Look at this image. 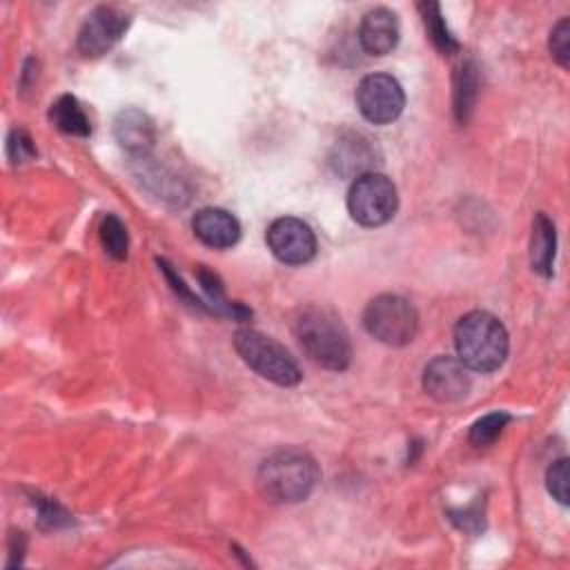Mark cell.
Listing matches in <instances>:
<instances>
[{
	"label": "cell",
	"mask_w": 570,
	"mask_h": 570,
	"mask_svg": "<svg viewBox=\"0 0 570 570\" xmlns=\"http://www.w3.org/2000/svg\"><path fill=\"white\" fill-rule=\"evenodd\" d=\"M234 347L238 356L263 379L283 387H292L301 381V370L296 361L272 336L245 327L234 334Z\"/></svg>",
	"instance_id": "obj_4"
},
{
	"label": "cell",
	"mask_w": 570,
	"mask_h": 570,
	"mask_svg": "<svg viewBox=\"0 0 570 570\" xmlns=\"http://www.w3.org/2000/svg\"><path fill=\"white\" fill-rule=\"evenodd\" d=\"M554 254H557V229L548 214L539 212L532 220L530 236V265L543 278H550L554 272Z\"/></svg>",
	"instance_id": "obj_15"
},
{
	"label": "cell",
	"mask_w": 570,
	"mask_h": 570,
	"mask_svg": "<svg viewBox=\"0 0 570 570\" xmlns=\"http://www.w3.org/2000/svg\"><path fill=\"white\" fill-rule=\"evenodd\" d=\"M114 136L129 156L145 158L154 149L156 127L145 111L122 109L114 120Z\"/></svg>",
	"instance_id": "obj_14"
},
{
	"label": "cell",
	"mask_w": 570,
	"mask_h": 570,
	"mask_svg": "<svg viewBox=\"0 0 570 570\" xmlns=\"http://www.w3.org/2000/svg\"><path fill=\"white\" fill-rule=\"evenodd\" d=\"M421 9V16H423V24H425V31L432 40V45L443 53V56H450L454 51H459V42L456 38L450 33L443 16H441V7L439 2H421L419 4Z\"/></svg>",
	"instance_id": "obj_17"
},
{
	"label": "cell",
	"mask_w": 570,
	"mask_h": 570,
	"mask_svg": "<svg viewBox=\"0 0 570 570\" xmlns=\"http://www.w3.org/2000/svg\"><path fill=\"white\" fill-rule=\"evenodd\" d=\"M399 207L394 183L379 171L354 178L347 191V212L363 227H381L390 223Z\"/></svg>",
	"instance_id": "obj_6"
},
{
	"label": "cell",
	"mask_w": 570,
	"mask_h": 570,
	"mask_svg": "<svg viewBox=\"0 0 570 570\" xmlns=\"http://www.w3.org/2000/svg\"><path fill=\"white\" fill-rule=\"evenodd\" d=\"M142 180L147 183V187L154 191V194H160L163 198L167 200H174V203H183L187 200L185 191H183V183L174 176V174H167L163 167L154 165V167H145L140 171Z\"/></svg>",
	"instance_id": "obj_20"
},
{
	"label": "cell",
	"mask_w": 570,
	"mask_h": 570,
	"mask_svg": "<svg viewBox=\"0 0 570 570\" xmlns=\"http://www.w3.org/2000/svg\"><path fill=\"white\" fill-rule=\"evenodd\" d=\"M318 465L312 454L301 448H283L272 452L256 472V485L269 503H298L312 494L318 483Z\"/></svg>",
	"instance_id": "obj_1"
},
{
	"label": "cell",
	"mask_w": 570,
	"mask_h": 570,
	"mask_svg": "<svg viewBox=\"0 0 570 570\" xmlns=\"http://www.w3.org/2000/svg\"><path fill=\"white\" fill-rule=\"evenodd\" d=\"M510 421V414L508 412H492V414H485L483 419H479L472 428H470V443L472 445H490L499 439V434L503 432V428L508 425Z\"/></svg>",
	"instance_id": "obj_21"
},
{
	"label": "cell",
	"mask_w": 570,
	"mask_h": 570,
	"mask_svg": "<svg viewBox=\"0 0 570 570\" xmlns=\"http://www.w3.org/2000/svg\"><path fill=\"white\" fill-rule=\"evenodd\" d=\"M265 240L272 254L285 265H305L316 256V236L312 227L294 216L272 220Z\"/></svg>",
	"instance_id": "obj_8"
},
{
	"label": "cell",
	"mask_w": 570,
	"mask_h": 570,
	"mask_svg": "<svg viewBox=\"0 0 570 570\" xmlns=\"http://www.w3.org/2000/svg\"><path fill=\"white\" fill-rule=\"evenodd\" d=\"M450 519L461 528V530H468V532H476L479 528H483V517L479 512L476 505L468 508V510H459V512H450Z\"/></svg>",
	"instance_id": "obj_26"
},
{
	"label": "cell",
	"mask_w": 570,
	"mask_h": 570,
	"mask_svg": "<svg viewBox=\"0 0 570 570\" xmlns=\"http://www.w3.org/2000/svg\"><path fill=\"white\" fill-rule=\"evenodd\" d=\"M7 156L11 163H27L36 156V145L24 129H13L7 138Z\"/></svg>",
	"instance_id": "obj_24"
},
{
	"label": "cell",
	"mask_w": 570,
	"mask_h": 570,
	"mask_svg": "<svg viewBox=\"0 0 570 570\" xmlns=\"http://www.w3.org/2000/svg\"><path fill=\"white\" fill-rule=\"evenodd\" d=\"M363 327L376 341L401 347L414 341L419 314L414 305L399 294H379L363 309Z\"/></svg>",
	"instance_id": "obj_5"
},
{
	"label": "cell",
	"mask_w": 570,
	"mask_h": 570,
	"mask_svg": "<svg viewBox=\"0 0 570 570\" xmlns=\"http://www.w3.org/2000/svg\"><path fill=\"white\" fill-rule=\"evenodd\" d=\"M356 107L361 116L372 125H390L394 122L403 107L405 94L401 82L390 73H370L365 76L354 91Z\"/></svg>",
	"instance_id": "obj_7"
},
{
	"label": "cell",
	"mask_w": 570,
	"mask_h": 570,
	"mask_svg": "<svg viewBox=\"0 0 570 570\" xmlns=\"http://www.w3.org/2000/svg\"><path fill=\"white\" fill-rule=\"evenodd\" d=\"M196 238L212 249L234 247L240 238V223L234 214L220 207H203L191 218Z\"/></svg>",
	"instance_id": "obj_12"
},
{
	"label": "cell",
	"mask_w": 570,
	"mask_h": 570,
	"mask_svg": "<svg viewBox=\"0 0 570 570\" xmlns=\"http://www.w3.org/2000/svg\"><path fill=\"white\" fill-rule=\"evenodd\" d=\"M294 334L314 363L332 372L347 370L352 361L350 334L332 309L303 307L294 318Z\"/></svg>",
	"instance_id": "obj_2"
},
{
	"label": "cell",
	"mask_w": 570,
	"mask_h": 570,
	"mask_svg": "<svg viewBox=\"0 0 570 570\" xmlns=\"http://www.w3.org/2000/svg\"><path fill=\"white\" fill-rule=\"evenodd\" d=\"M158 265H160V269H163V274H165V278L169 281V285H171V289L189 305V307H194V309H205L207 305L183 283V278L171 269V265L167 263V261H158Z\"/></svg>",
	"instance_id": "obj_25"
},
{
	"label": "cell",
	"mask_w": 570,
	"mask_h": 570,
	"mask_svg": "<svg viewBox=\"0 0 570 570\" xmlns=\"http://www.w3.org/2000/svg\"><path fill=\"white\" fill-rule=\"evenodd\" d=\"M330 165L341 176H363L372 171L374 165V147L370 138L358 131H345L332 147Z\"/></svg>",
	"instance_id": "obj_13"
},
{
	"label": "cell",
	"mask_w": 570,
	"mask_h": 570,
	"mask_svg": "<svg viewBox=\"0 0 570 570\" xmlns=\"http://www.w3.org/2000/svg\"><path fill=\"white\" fill-rule=\"evenodd\" d=\"M49 120L53 122L56 129H60L62 134L67 136H78V138H85L91 134V125H89V118L85 114V109L80 107V102L65 94L60 96L51 109H49Z\"/></svg>",
	"instance_id": "obj_16"
},
{
	"label": "cell",
	"mask_w": 570,
	"mask_h": 570,
	"mask_svg": "<svg viewBox=\"0 0 570 570\" xmlns=\"http://www.w3.org/2000/svg\"><path fill=\"white\" fill-rule=\"evenodd\" d=\"M100 243L114 261H125L129 249V236L125 223L116 214H107L100 223Z\"/></svg>",
	"instance_id": "obj_19"
},
{
	"label": "cell",
	"mask_w": 570,
	"mask_h": 570,
	"mask_svg": "<svg viewBox=\"0 0 570 570\" xmlns=\"http://www.w3.org/2000/svg\"><path fill=\"white\" fill-rule=\"evenodd\" d=\"M456 358L472 372H494L503 365L510 341L503 323L483 309L468 312L454 327Z\"/></svg>",
	"instance_id": "obj_3"
},
{
	"label": "cell",
	"mask_w": 570,
	"mask_h": 570,
	"mask_svg": "<svg viewBox=\"0 0 570 570\" xmlns=\"http://www.w3.org/2000/svg\"><path fill=\"white\" fill-rule=\"evenodd\" d=\"M399 18L387 7L370 9L358 24V42L370 56H387L399 45Z\"/></svg>",
	"instance_id": "obj_11"
},
{
	"label": "cell",
	"mask_w": 570,
	"mask_h": 570,
	"mask_svg": "<svg viewBox=\"0 0 570 570\" xmlns=\"http://www.w3.org/2000/svg\"><path fill=\"white\" fill-rule=\"evenodd\" d=\"M548 47H550V53L557 60V65L568 69V65H570V20L568 18H561L552 27Z\"/></svg>",
	"instance_id": "obj_22"
},
{
	"label": "cell",
	"mask_w": 570,
	"mask_h": 570,
	"mask_svg": "<svg viewBox=\"0 0 570 570\" xmlns=\"http://www.w3.org/2000/svg\"><path fill=\"white\" fill-rule=\"evenodd\" d=\"M129 16L118 7H96L78 31V51L87 58L105 56L127 31Z\"/></svg>",
	"instance_id": "obj_9"
},
{
	"label": "cell",
	"mask_w": 570,
	"mask_h": 570,
	"mask_svg": "<svg viewBox=\"0 0 570 570\" xmlns=\"http://www.w3.org/2000/svg\"><path fill=\"white\" fill-rule=\"evenodd\" d=\"M476 87H479L476 69L472 62H465L456 73V89H454V114L459 122L468 120L476 98Z\"/></svg>",
	"instance_id": "obj_18"
},
{
	"label": "cell",
	"mask_w": 570,
	"mask_h": 570,
	"mask_svg": "<svg viewBox=\"0 0 570 570\" xmlns=\"http://www.w3.org/2000/svg\"><path fill=\"white\" fill-rule=\"evenodd\" d=\"M568 459L561 456L557 459L548 472H546V485H548V492L552 494V499H557L561 505H568Z\"/></svg>",
	"instance_id": "obj_23"
},
{
	"label": "cell",
	"mask_w": 570,
	"mask_h": 570,
	"mask_svg": "<svg viewBox=\"0 0 570 570\" xmlns=\"http://www.w3.org/2000/svg\"><path fill=\"white\" fill-rule=\"evenodd\" d=\"M470 385V370L454 356H436L423 370V390L439 403L461 401Z\"/></svg>",
	"instance_id": "obj_10"
}]
</instances>
